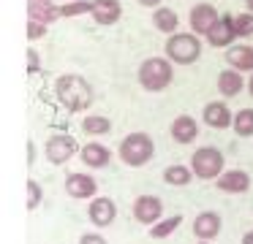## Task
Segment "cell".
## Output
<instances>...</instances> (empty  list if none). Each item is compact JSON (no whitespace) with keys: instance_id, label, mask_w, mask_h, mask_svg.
Masks as SVG:
<instances>
[{"instance_id":"cell-1","label":"cell","mask_w":253,"mask_h":244,"mask_svg":"<svg viewBox=\"0 0 253 244\" xmlns=\"http://www.w3.org/2000/svg\"><path fill=\"white\" fill-rule=\"evenodd\" d=\"M55 95H57V103L68 111H87L93 106V87L84 76L79 73H60L55 79Z\"/></svg>"},{"instance_id":"cell-2","label":"cell","mask_w":253,"mask_h":244,"mask_svg":"<svg viewBox=\"0 0 253 244\" xmlns=\"http://www.w3.org/2000/svg\"><path fill=\"white\" fill-rule=\"evenodd\" d=\"M164 52L174 65H193L204 52L202 35H196L193 30H177L171 35H166Z\"/></svg>"},{"instance_id":"cell-3","label":"cell","mask_w":253,"mask_h":244,"mask_svg":"<svg viewBox=\"0 0 253 244\" xmlns=\"http://www.w3.org/2000/svg\"><path fill=\"white\" fill-rule=\"evenodd\" d=\"M136 79H139V84H142V90L164 92L166 87L174 81V63H171L166 54L164 57H147V60H142V65H139Z\"/></svg>"},{"instance_id":"cell-4","label":"cell","mask_w":253,"mask_h":244,"mask_svg":"<svg viewBox=\"0 0 253 244\" xmlns=\"http://www.w3.org/2000/svg\"><path fill=\"white\" fill-rule=\"evenodd\" d=\"M117 155H120V160L126 163V166L142 168L155 157V141H153V136L144 133V130H133V133H128L126 139L120 141Z\"/></svg>"},{"instance_id":"cell-5","label":"cell","mask_w":253,"mask_h":244,"mask_svg":"<svg viewBox=\"0 0 253 244\" xmlns=\"http://www.w3.org/2000/svg\"><path fill=\"white\" fill-rule=\"evenodd\" d=\"M188 166L193 168L196 179L210 182V179H218L220 174L226 171V157H223V152H220L218 146H199V149H193Z\"/></svg>"},{"instance_id":"cell-6","label":"cell","mask_w":253,"mask_h":244,"mask_svg":"<svg viewBox=\"0 0 253 244\" xmlns=\"http://www.w3.org/2000/svg\"><path fill=\"white\" fill-rule=\"evenodd\" d=\"M79 149H82V146H79L77 139H71L68 133H55V136H49L46 144H44V155H46V160H49L52 166L68 163L74 155H79Z\"/></svg>"},{"instance_id":"cell-7","label":"cell","mask_w":253,"mask_h":244,"mask_svg":"<svg viewBox=\"0 0 253 244\" xmlns=\"http://www.w3.org/2000/svg\"><path fill=\"white\" fill-rule=\"evenodd\" d=\"M131 211H133V220L142 222V225H155L158 220H164V201L158 195H136L131 204Z\"/></svg>"},{"instance_id":"cell-8","label":"cell","mask_w":253,"mask_h":244,"mask_svg":"<svg viewBox=\"0 0 253 244\" xmlns=\"http://www.w3.org/2000/svg\"><path fill=\"white\" fill-rule=\"evenodd\" d=\"M87 220L95 228H109L117 220V204L106 195H95L87 204Z\"/></svg>"},{"instance_id":"cell-9","label":"cell","mask_w":253,"mask_h":244,"mask_svg":"<svg viewBox=\"0 0 253 244\" xmlns=\"http://www.w3.org/2000/svg\"><path fill=\"white\" fill-rule=\"evenodd\" d=\"M66 193L77 201H90L98 195V182L84 171H71L66 176Z\"/></svg>"},{"instance_id":"cell-10","label":"cell","mask_w":253,"mask_h":244,"mask_svg":"<svg viewBox=\"0 0 253 244\" xmlns=\"http://www.w3.org/2000/svg\"><path fill=\"white\" fill-rule=\"evenodd\" d=\"M218 19H220V14H218V8H215L212 3H196L191 8V14H188L191 30L196 33V35H207V33L218 25Z\"/></svg>"},{"instance_id":"cell-11","label":"cell","mask_w":253,"mask_h":244,"mask_svg":"<svg viewBox=\"0 0 253 244\" xmlns=\"http://www.w3.org/2000/svg\"><path fill=\"white\" fill-rule=\"evenodd\" d=\"M204 38H207V43L215 49H229L231 43L240 38L237 35V27H234V14H220L218 25H215Z\"/></svg>"},{"instance_id":"cell-12","label":"cell","mask_w":253,"mask_h":244,"mask_svg":"<svg viewBox=\"0 0 253 244\" xmlns=\"http://www.w3.org/2000/svg\"><path fill=\"white\" fill-rule=\"evenodd\" d=\"M220 228H223V217L218 214V211L207 209V211H199L196 217H193V236L196 239H204V242H212L215 236H220Z\"/></svg>"},{"instance_id":"cell-13","label":"cell","mask_w":253,"mask_h":244,"mask_svg":"<svg viewBox=\"0 0 253 244\" xmlns=\"http://www.w3.org/2000/svg\"><path fill=\"white\" fill-rule=\"evenodd\" d=\"M202 119H204V125H210V128H215V130H226L234 122V111L229 108L226 101H210L207 106L202 108Z\"/></svg>"},{"instance_id":"cell-14","label":"cell","mask_w":253,"mask_h":244,"mask_svg":"<svg viewBox=\"0 0 253 244\" xmlns=\"http://www.w3.org/2000/svg\"><path fill=\"white\" fill-rule=\"evenodd\" d=\"M215 187H218L220 193L240 195V193H248V190H251V176H248V171H242V168H226V171L215 179Z\"/></svg>"},{"instance_id":"cell-15","label":"cell","mask_w":253,"mask_h":244,"mask_svg":"<svg viewBox=\"0 0 253 244\" xmlns=\"http://www.w3.org/2000/svg\"><path fill=\"white\" fill-rule=\"evenodd\" d=\"M169 133H171V139H174L177 144H193V141L199 139L196 117H191V114H180V117H174L171 125H169Z\"/></svg>"},{"instance_id":"cell-16","label":"cell","mask_w":253,"mask_h":244,"mask_svg":"<svg viewBox=\"0 0 253 244\" xmlns=\"http://www.w3.org/2000/svg\"><path fill=\"white\" fill-rule=\"evenodd\" d=\"M93 22L101 27H109L117 25L123 16V3L120 0H93Z\"/></svg>"},{"instance_id":"cell-17","label":"cell","mask_w":253,"mask_h":244,"mask_svg":"<svg viewBox=\"0 0 253 244\" xmlns=\"http://www.w3.org/2000/svg\"><path fill=\"white\" fill-rule=\"evenodd\" d=\"M79 160L84 163V166L90 168V171H98V168H106L112 160V152L106 149L101 141H90V144H84L82 149H79Z\"/></svg>"},{"instance_id":"cell-18","label":"cell","mask_w":253,"mask_h":244,"mask_svg":"<svg viewBox=\"0 0 253 244\" xmlns=\"http://www.w3.org/2000/svg\"><path fill=\"white\" fill-rule=\"evenodd\" d=\"M226 63H229V68H237L242 73H253V46L251 43H231L226 49Z\"/></svg>"},{"instance_id":"cell-19","label":"cell","mask_w":253,"mask_h":244,"mask_svg":"<svg viewBox=\"0 0 253 244\" xmlns=\"http://www.w3.org/2000/svg\"><path fill=\"white\" fill-rule=\"evenodd\" d=\"M28 19H39L46 22V25H55L57 19H63V11L57 3L52 0H28Z\"/></svg>"},{"instance_id":"cell-20","label":"cell","mask_w":253,"mask_h":244,"mask_svg":"<svg viewBox=\"0 0 253 244\" xmlns=\"http://www.w3.org/2000/svg\"><path fill=\"white\" fill-rule=\"evenodd\" d=\"M242 87H248V81L242 79V70L226 68V70L218 73V92L223 98H237L242 92Z\"/></svg>"},{"instance_id":"cell-21","label":"cell","mask_w":253,"mask_h":244,"mask_svg":"<svg viewBox=\"0 0 253 244\" xmlns=\"http://www.w3.org/2000/svg\"><path fill=\"white\" fill-rule=\"evenodd\" d=\"M153 27L158 33L171 35V33L180 30V16H177V11L169 8V5H158V8H153Z\"/></svg>"},{"instance_id":"cell-22","label":"cell","mask_w":253,"mask_h":244,"mask_svg":"<svg viewBox=\"0 0 253 244\" xmlns=\"http://www.w3.org/2000/svg\"><path fill=\"white\" fill-rule=\"evenodd\" d=\"M196 179L191 166H182V163H171V166L164 168V182L171 184V187H185Z\"/></svg>"},{"instance_id":"cell-23","label":"cell","mask_w":253,"mask_h":244,"mask_svg":"<svg viewBox=\"0 0 253 244\" xmlns=\"http://www.w3.org/2000/svg\"><path fill=\"white\" fill-rule=\"evenodd\" d=\"M82 130L87 136H106L112 130V119L104 117V114H87L82 119Z\"/></svg>"},{"instance_id":"cell-24","label":"cell","mask_w":253,"mask_h":244,"mask_svg":"<svg viewBox=\"0 0 253 244\" xmlns=\"http://www.w3.org/2000/svg\"><path fill=\"white\" fill-rule=\"evenodd\" d=\"M180 225H182V214H171V217L158 220L155 225H150L147 233H150V239H166V236H171Z\"/></svg>"},{"instance_id":"cell-25","label":"cell","mask_w":253,"mask_h":244,"mask_svg":"<svg viewBox=\"0 0 253 244\" xmlns=\"http://www.w3.org/2000/svg\"><path fill=\"white\" fill-rule=\"evenodd\" d=\"M234 133L240 139H253V108H240L234 111V122H231Z\"/></svg>"},{"instance_id":"cell-26","label":"cell","mask_w":253,"mask_h":244,"mask_svg":"<svg viewBox=\"0 0 253 244\" xmlns=\"http://www.w3.org/2000/svg\"><path fill=\"white\" fill-rule=\"evenodd\" d=\"M63 11V19H74V16H82V14H93V0H66L60 5Z\"/></svg>"},{"instance_id":"cell-27","label":"cell","mask_w":253,"mask_h":244,"mask_svg":"<svg viewBox=\"0 0 253 244\" xmlns=\"http://www.w3.org/2000/svg\"><path fill=\"white\" fill-rule=\"evenodd\" d=\"M25 190H28V209L36 211L41 206V201H44V190H41V184L36 179H25Z\"/></svg>"},{"instance_id":"cell-28","label":"cell","mask_w":253,"mask_h":244,"mask_svg":"<svg viewBox=\"0 0 253 244\" xmlns=\"http://www.w3.org/2000/svg\"><path fill=\"white\" fill-rule=\"evenodd\" d=\"M234 27H237V35L240 38H251L253 35V14L251 11H240V14H234Z\"/></svg>"},{"instance_id":"cell-29","label":"cell","mask_w":253,"mask_h":244,"mask_svg":"<svg viewBox=\"0 0 253 244\" xmlns=\"http://www.w3.org/2000/svg\"><path fill=\"white\" fill-rule=\"evenodd\" d=\"M46 33H49V25H46V22L28 19V27H25V35H28V41H39V38H44Z\"/></svg>"},{"instance_id":"cell-30","label":"cell","mask_w":253,"mask_h":244,"mask_svg":"<svg viewBox=\"0 0 253 244\" xmlns=\"http://www.w3.org/2000/svg\"><path fill=\"white\" fill-rule=\"evenodd\" d=\"M25 54H28V73H39V70H41V57H39V52L30 46Z\"/></svg>"},{"instance_id":"cell-31","label":"cell","mask_w":253,"mask_h":244,"mask_svg":"<svg viewBox=\"0 0 253 244\" xmlns=\"http://www.w3.org/2000/svg\"><path fill=\"white\" fill-rule=\"evenodd\" d=\"M79 244H109V242H106V239L101 236V233L87 231V233H82V236H79Z\"/></svg>"},{"instance_id":"cell-32","label":"cell","mask_w":253,"mask_h":244,"mask_svg":"<svg viewBox=\"0 0 253 244\" xmlns=\"http://www.w3.org/2000/svg\"><path fill=\"white\" fill-rule=\"evenodd\" d=\"M28 166H36V144L28 141Z\"/></svg>"},{"instance_id":"cell-33","label":"cell","mask_w":253,"mask_h":244,"mask_svg":"<svg viewBox=\"0 0 253 244\" xmlns=\"http://www.w3.org/2000/svg\"><path fill=\"white\" fill-rule=\"evenodd\" d=\"M139 5H144V8H158L161 3H164V0H136Z\"/></svg>"},{"instance_id":"cell-34","label":"cell","mask_w":253,"mask_h":244,"mask_svg":"<svg viewBox=\"0 0 253 244\" xmlns=\"http://www.w3.org/2000/svg\"><path fill=\"white\" fill-rule=\"evenodd\" d=\"M242 244H253V231H248L245 236H242Z\"/></svg>"},{"instance_id":"cell-35","label":"cell","mask_w":253,"mask_h":244,"mask_svg":"<svg viewBox=\"0 0 253 244\" xmlns=\"http://www.w3.org/2000/svg\"><path fill=\"white\" fill-rule=\"evenodd\" d=\"M248 92H251V98H253V73H251V79H248Z\"/></svg>"},{"instance_id":"cell-36","label":"cell","mask_w":253,"mask_h":244,"mask_svg":"<svg viewBox=\"0 0 253 244\" xmlns=\"http://www.w3.org/2000/svg\"><path fill=\"white\" fill-rule=\"evenodd\" d=\"M245 8H248V11H251V14H253V0H245Z\"/></svg>"},{"instance_id":"cell-37","label":"cell","mask_w":253,"mask_h":244,"mask_svg":"<svg viewBox=\"0 0 253 244\" xmlns=\"http://www.w3.org/2000/svg\"><path fill=\"white\" fill-rule=\"evenodd\" d=\"M196 244H212V242H204V239H196Z\"/></svg>"}]
</instances>
